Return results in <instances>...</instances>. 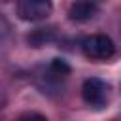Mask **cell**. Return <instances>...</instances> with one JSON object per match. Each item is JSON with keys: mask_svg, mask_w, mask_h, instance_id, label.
I'll return each mask as SVG.
<instances>
[{"mask_svg": "<svg viewBox=\"0 0 121 121\" xmlns=\"http://www.w3.org/2000/svg\"><path fill=\"white\" fill-rule=\"evenodd\" d=\"M98 13V6L95 2H74L68 8V19L76 23H85Z\"/></svg>", "mask_w": 121, "mask_h": 121, "instance_id": "4", "label": "cell"}, {"mask_svg": "<svg viewBox=\"0 0 121 121\" xmlns=\"http://www.w3.org/2000/svg\"><path fill=\"white\" fill-rule=\"evenodd\" d=\"M19 121H47V117L38 112H28V113H23L19 117Z\"/></svg>", "mask_w": 121, "mask_h": 121, "instance_id": "5", "label": "cell"}, {"mask_svg": "<svg viewBox=\"0 0 121 121\" xmlns=\"http://www.w3.org/2000/svg\"><path fill=\"white\" fill-rule=\"evenodd\" d=\"M51 9H53V6L47 0H21V2H17V15L23 21H30V23L45 19L51 13Z\"/></svg>", "mask_w": 121, "mask_h": 121, "instance_id": "3", "label": "cell"}, {"mask_svg": "<svg viewBox=\"0 0 121 121\" xmlns=\"http://www.w3.org/2000/svg\"><path fill=\"white\" fill-rule=\"evenodd\" d=\"M108 93H110V85L106 81H102L100 78H87L81 85V96H83L85 104H89L93 108L106 106Z\"/></svg>", "mask_w": 121, "mask_h": 121, "instance_id": "2", "label": "cell"}, {"mask_svg": "<svg viewBox=\"0 0 121 121\" xmlns=\"http://www.w3.org/2000/svg\"><path fill=\"white\" fill-rule=\"evenodd\" d=\"M81 51L91 60H108L115 55V43L106 34H91L81 40Z\"/></svg>", "mask_w": 121, "mask_h": 121, "instance_id": "1", "label": "cell"}]
</instances>
